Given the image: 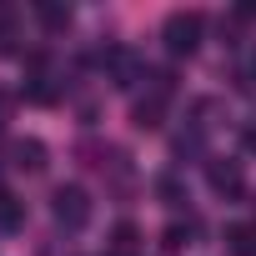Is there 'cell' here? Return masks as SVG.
<instances>
[{
  "label": "cell",
  "mask_w": 256,
  "mask_h": 256,
  "mask_svg": "<svg viewBox=\"0 0 256 256\" xmlns=\"http://www.w3.org/2000/svg\"><path fill=\"white\" fill-rule=\"evenodd\" d=\"M136 126H141V131H156V126H161V96H146V100H136Z\"/></svg>",
  "instance_id": "8992f818"
},
{
  "label": "cell",
  "mask_w": 256,
  "mask_h": 256,
  "mask_svg": "<svg viewBox=\"0 0 256 256\" xmlns=\"http://www.w3.org/2000/svg\"><path fill=\"white\" fill-rule=\"evenodd\" d=\"M26 216H20V201L10 196V191H0V231H16Z\"/></svg>",
  "instance_id": "9c48e42d"
},
{
  "label": "cell",
  "mask_w": 256,
  "mask_h": 256,
  "mask_svg": "<svg viewBox=\"0 0 256 256\" xmlns=\"http://www.w3.org/2000/svg\"><path fill=\"white\" fill-rule=\"evenodd\" d=\"M211 186L221 191V196H241V161H211Z\"/></svg>",
  "instance_id": "3957f363"
},
{
  "label": "cell",
  "mask_w": 256,
  "mask_h": 256,
  "mask_svg": "<svg viewBox=\"0 0 256 256\" xmlns=\"http://www.w3.org/2000/svg\"><path fill=\"white\" fill-rule=\"evenodd\" d=\"M156 186H161V196H166V201H181V181H176V176H161Z\"/></svg>",
  "instance_id": "8fae6325"
},
{
  "label": "cell",
  "mask_w": 256,
  "mask_h": 256,
  "mask_svg": "<svg viewBox=\"0 0 256 256\" xmlns=\"http://www.w3.org/2000/svg\"><path fill=\"white\" fill-rule=\"evenodd\" d=\"M201 16L196 10H171L166 16V26H161V36H166V50L171 56H191L196 46H201Z\"/></svg>",
  "instance_id": "6da1fadb"
},
{
  "label": "cell",
  "mask_w": 256,
  "mask_h": 256,
  "mask_svg": "<svg viewBox=\"0 0 256 256\" xmlns=\"http://www.w3.org/2000/svg\"><path fill=\"white\" fill-rule=\"evenodd\" d=\"M36 16L50 26V30H60V26H70V10H60V6H36Z\"/></svg>",
  "instance_id": "30bf717a"
},
{
  "label": "cell",
  "mask_w": 256,
  "mask_h": 256,
  "mask_svg": "<svg viewBox=\"0 0 256 256\" xmlns=\"http://www.w3.org/2000/svg\"><path fill=\"white\" fill-rule=\"evenodd\" d=\"M136 241H141V231H136L131 221H120V226L110 231V251H116V256H131V251H136Z\"/></svg>",
  "instance_id": "52a82bcc"
},
{
  "label": "cell",
  "mask_w": 256,
  "mask_h": 256,
  "mask_svg": "<svg viewBox=\"0 0 256 256\" xmlns=\"http://www.w3.org/2000/svg\"><path fill=\"white\" fill-rule=\"evenodd\" d=\"M50 216H56L66 231H80V226L90 221V196H86L80 186H56V196H50Z\"/></svg>",
  "instance_id": "7a4b0ae2"
},
{
  "label": "cell",
  "mask_w": 256,
  "mask_h": 256,
  "mask_svg": "<svg viewBox=\"0 0 256 256\" xmlns=\"http://www.w3.org/2000/svg\"><path fill=\"white\" fill-rule=\"evenodd\" d=\"M161 246H166L171 256H176V251H186V246H191V221H186V226H181V221H171V226L161 231Z\"/></svg>",
  "instance_id": "ba28073f"
},
{
  "label": "cell",
  "mask_w": 256,
  "mask_h": 256,
  "mask_svg": "<svg viewBox=\"0 0 256 256\" xmlns=\"http://www.w3.org/2000/svg\"><path fill=\"white\" fill-rule=\"evenodd\" d=\"M226 251L231 256H256V226H226Z\"/></svg>",
  "instance_id": "5b68a950"
},
{
  "label": "cell",
  "mask_w": 256,
  "mask_h": 256,
  "mask_svg": "<svg viewBox=\"0 0 256 256\" xmlns=\"http://www.w3.org/2000/svg\"><path fill=\"white\" fill-rule=\"evenodd\" d=\"M10 166L40 171V166H46V146H40V141H16V146H10Z\"/></svg>",
  "instance_id": "277c9868"
}]
</instances>
